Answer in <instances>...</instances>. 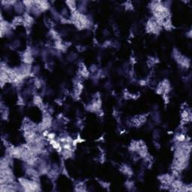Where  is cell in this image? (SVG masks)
Returning a JSON list of instances; mask_svg holds the SVG:
<instances>
[{"label":"cell","mask_w":192,"mask_h":192,"mask_svg":"<svg viewBox=\"0 0 192 192\" xmlns=\"http://www.w3.org/2000/svg\"><path fill=\"white\" fill-rule=\"evenodd\" d=\"M18 182H19L21 188H23V190L25 191H41L40 185L37 180H29L25 179V178H20Z\"/></svg>","instance_id":"6da1fadb"},{"label":"cell","mask_w":192,"mask_h":192,"mask_svg":"<svg viewBox=\"0 0 192 192\" xmlns=\"http://www.w3.org/2000/svg\"><path fill=\"white\" fill-rule=\"evenodd\" d=\"M161 29H162V27L155 20L154 18L149 20L146 23V30L149 33L158 34L161 31Z\"/></svg>","instance_id":"7a4b0ae2"},{"label":"cell","mask_w":192,"mask_h":192,"mask_svg":"<svg viewBox=\"0 0 192 192\" xmlns=\"http://www.w3.org/2000/svg\"><path fill=\"white\" fill-rule=\"evenodd\" d=\"M174 58L176 59V60L181 66L184 68H188L190 66V61L188 60V59L185 57L184 56H182L180 53H178L176 50H175L174 52Z\"/></svg>","instance_id":"3957f363"},{"label":"cell","mask_w":192,"mask_h":192,"mask_svg":"<svg viewBox=\"0 0 192 192\" xmlns=\"http://www.w3.org/2000/svg\"><path fill=\"white\" fill-rule=\"evenodd\" d=\"M23 62L24 64H26V65H31L32 62H33V57H32L31 50L28 49L23 53Z\"/></svg>","instance_id":"277c9868"},{"label":"cell","mask_w":192,"mask_h":192,"mask_svg":"<svg viewBox=\"0 0 192 192\" xmlns=\"http://www.w3.org/2000/svg\"><path fill=\"white\" fill-rule=\"evenodd\" d=\"M23 25L26 27H30L32 24L33 23V18L29 14H25L23 16Z\"/></svg>","instance_id":"5b68a950"},{"label":"cell","mask_w":192,"mask_h":192,"mask_svg":"<svg viewBox=\"0 0 192 192\" xmlns=\"http://www.w3.org/2000/svg\"><path fill=\"white\" fill-rule=\"evenodd\" d=\"M80 74L83 77H88L89 75V72L84 64H82V66L80 68Z\"/></svg>","instance_id":"8992f818"},{"label":"cell","mask_w":192,"mask_h":192,"mask_svg":"<svg viewBox=\"0 0 192 192\" xmlns=\"http://www.w3.org/2000/svg\"><path fill=\"white\" fill-rule=\"evenodd\" d=\"M66 5L68 7V9H70V11L72 12H74L77 10V4H76L75 1H66L65 2Z\"/></svg>","instance_id":"52a82bcc"},{"label":"cell","mask_w":192,"mask_h":192,"mask_svg":"<svg viewBox=\"0 0 192 192\" xmlns=\"http://www.w3.org/2000/svg\"><path fill=\"white\" fill-rule=\"evenodd\" d=\"M62 155L64 158L68 159L71 158L73 155V151L72 149H62Z\"/></svg>","instance_id":"ba28073f"},{"label":"cell","mask_w":192,"mask_h":192,"mask_svg":"<svg viewBox=\"0 0 192 192\" xmlns=\"http://www.w3.org/2000/svg\"><path fill=\"white\" fill-rule=\"evenodd\" d=\"M121 171L123 173H125V175L132 176L133 174V172H132L131 167L127 166V165H123L121 167Z\"/></svg>","instance_id":"9c48e42d"},{"label":"cell","mask_w":192,"mask_h":192,"mask_svg":"<svg viewBox=\"0 0 192 192\" xmlns=\"http://www.w3.org/2000/svg\"><path fill=\"white\" fill-rule=\"evenodd\" d=\"M175 140L176 142L178 143H182L185 142V141H187L186 140V137L183 134H179L175 137Z\"/></svg>","instance_id":"30bf717a"}]
</instances>
